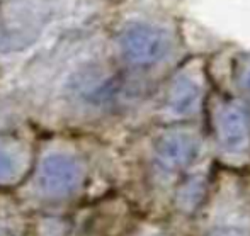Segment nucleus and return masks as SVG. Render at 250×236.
I'll list each match as a JSON object with an SVG mask.
<instances>
[{
	"label": "nucleus",
	"mask_w": 250,
	"mask_h": 236,
	"mask_svg": "<svg viewBox=\"0 0 250 236\" xmlns=\"http://www.w3.org/2000/svg\"><path fill=\"white\" fill-rule=\"evenodd\" d=\"M40 5L16 2L0 12V51L24 49L38 39L44 26Z\"/></svg>",
	"instance_id": "obj_1"
},
{
	"label": "nucleus",
	"mask_w": 250,
	"mask_h": 236,
	"mask_svg": "<svg viewBox=\"0 0 250 236\" xmlns=\"http://www.w3.org/2000/svg\"><path fill=\"white\" fill-rule=\"evenodd\" d=\"M119 44L125 58L140 66H150L162 61L170 49L165 31L148 22L128 24L119 36Z\"/></svg>",
	"instance_id": "obj_2"
},
{
	"label": "nucleus",
	"mask_w": 250,
	"mask_h": 236,
	"mask_svg": "<svg viewBox=\"0 0 250 236\" xmlns=\"http://www.w3.org/2000/svg\"><path fill=\"white\" fill-rule=\"evenodd\" d=\"M83 178V168L75 157L66 153H51L38 168L36 184L44 196L65 197L79 189Z\"/></svg>",
	"instance_id": "obj_3"
},
{
	"label": "nucleus",
	"mask_w": 250,
	"mask_h": 236,
	"mask_svg": "<svg viewBox=\"0 0 250 236\" xmlns=\"http://www.w3.org/2000/svg\"><path fill=\"white\" fill-rule=\"evenodd\" d=\"M157 158L165 168H186L199 157L201 141L192 131L172 129L157 141Z\"/></svg>",
	"instance_id": "obj_4"
},
{
	"label": "nucleus",
	"mask_w": 250,
	"mask_h": 236,
	"mask_svg": "<svg viewBox=\"0 0 250 236\" xmlns=\"http://www.w3.org/2000/svg\"><path fill=\"white\" fill-rule=\"evenodd\" d=\"M218 135L225 150L231 153L250 146V116L242 105L228 104L218 118Z\"/></svg>",
	"instance_id": "obj_5"
},
{
	"label": "nucleus",
	"mask_w": 250,
	"mask_h": 236,
	"mask_svg": "<svg viewBox=\"0 0 250 236\" xmlns=\"http://www.w3.org/2000/svg\"><path fill=\"white\" fill-rule=\"evenodd\" d=\"M201 87L191 77H179L168 94V107L177 116H191L199 107Z\"/></svg>",
	"instance_id": "obj_6"
},
{
	"label": "nucleus",
	"mask_w": 250,
	"mask_h": 236,
	"mask_svg": "<svg viewBox=\"0 0 250 236\" xmlns=\"http://www.w3.org/2000/svg\"><path fill=\"white\" fill-rule=\"evenodd\" d=\"M22 172V157L16 146L0 143V185L12 184Z\"/></svg>",
	"instance_id": "obj_7"
},
{
	"label": "nucleus",
	"mask_w": 250,
	"mask_h": 236,
	"mask_svg": "<svg viewBox=\"0 0 250 236\" xmlns=\"http://www.w3.org/2000/svg\"><path fill=\"white\" fill-rule=\"evenodd\" d=\"M244 83H245V89L250 92V68L247 70V73H245V77H244Z\"/></svg>",
	"instance_id": "obj_8"
}]
</instances>
